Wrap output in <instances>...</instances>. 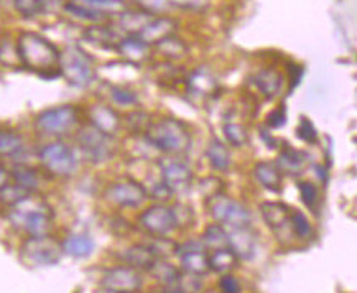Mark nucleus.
Here are the masks:
<instances>
[{"mask_svg": "<svg viewBox=\"0 0 357 293\" xmlns=\"http://www.w3.org/2000/svg\"><path fill=\"white\" fill-rule=\"evenodd\" d=\"M218 185H224V183L221 181V178L208 176L199 183V190H201V193L206 196V198L211 200V198H214V196L222 193V191L218 190V188H213V186H218Z\"/></svg>", "mask_w": 357, "mask_h": 293, "instance_id": "41", "label": "nucleus"}, {"mask_svg": "<svg viewBox=\"0 0 357 293\" xmlns=\"http://www.w3.org/2000/svg\"><path fill=\"white\" fill-rule=\"evenodd\" d=\"M222 134L226 137L227 144L236 146V149H241V146L249 144V132L242 123L226 122L222 126Z\"/></svg>", "mask_w": 357, "mask_h": 293, "instance_id": "30", "label": "nucleus"}, {"mask_svg": "<svg viewBox=\"0 0 357 293\" xmlns=\"http://www.w3.org/2000/svg\"><path fill=\"white\" fill-rule=\"evenodd\" d=\"M59 75L65 76L75 88H86L94 80L91 58L79 48H70L63 57H59Z\"/></svg>", "mask_w": 357, "mask_h": 293, "instance_id": "9", "label": "nucleus"}, {"mask_svg": "<svg viewBox=\"0 0 357 293\" xmlns=\"http://www.w3.org/2000/svg\"><path fill=\"white\" fill-rule=\"evenodd\" d=\"M10 175H12V181L20 188H24V190L29 191V193H35V191L40 188L41 175L36 168L30 167V165H25V163L15 165V167L10 170Z\"/></svg>", "mask_w": 357, "mask_h": 293, "instance_id": "24", "label": "nucleus"}, {"mask_svg": "<svg viewBox=\"0 0 357 293\" xmlns=\"http://www.w3.org/2000/svg\"><path fill=\"white\" fill-rule=\"evenodd\" d=\"M158 172L162 185L172 195H181L193 185V170L180 157H167L158 160Z\"/></svg>", "mask_w": 357, "mask_h": 293, "instance_id": "10", "label": "nucleus"}, {"mask_svg": "<svg viewBox=\"0 0 357 293\" xmlns=\"http://www.w3.org/2000/svg\"><path fill=\"white\" fill-rule=\"evenodd\" d=\"M100 285L107 293H137L144 285V280L137 269L119 265L104 272Z\"/></svg>", "mask_w": 357, "mask_h": 293, "instance_id": "13", "label": "nucleus"}, {"mask_svg": "<svg viewBox=\"0 0 357 293\" xmlns=\"http://www.w3.org/2000/svg\"><path fill=\"white\" fill-rule=\"evenodd\" d=\"M76 144L82 157L91 163L107 162L114 155V137L104 134L99 129L86 123L76 132Z\"/></svg>", "mask_w": 357, "mask_h": 293, "instance_id": "6", "label": "nucleus"}, {"mask_svg": "<svg viewBox=\"0 0 357 293\" xmlns=\"http://www.w3.org/2000/svg\"><path fill=\"white\" fill-rule=\"evenodd\" d=\"M252 175H254L255 181L265 190L272 191V193H278L283 186V175L277 168L275 162H257L252 168Z\"/></svg>", "mask_w": 357, "mask_h": 293, "instance_id": "19", "label": "nucleus"}, {"mask_svg": "<svg viewBox=\"0 0 357 293\" xmlns=\"http://www.w3.org/2000/svg\"><path fill=\"white\" fill-rule=\"evenodd\" d=\"M121 257L123 264L137 270H150L155 264V260L158 259L149 244L130 246L129 249L123 250Z\"/></svg>", "mask_w": 357, "mask_h": 293, "instance_id": "20", "label": "nucleus"}, {"mask_svg": "<svg viewBox=\"0 0 357 293\" xmlns=\"http://www.w3.org/2000/svg\"><path fill=\"white\" fill-rule=\"evenodd\" d=\"M219 290H221V293H242V285L236 276L224 273L221 280H219Z\"/></svg>", "mask_w": 357, "mask_h": 293, "instance_id": "42", "label": "nucleus"}, {"mask_svg": "<svg viewBox=\"0 0 357 293\" xmlns=\"http://www.w3.org/2000/svg\"><path fill=\"white\" fill-rule=\"evenodd\" d=\"M296 134H298L301 140L308 142V144H314V142L318 140L317 129H314V126L311 123L310 119L306 117H300L298 127H296Z\"/></svg>", "mask_w": 357, "mask_h": 293, "instance_id": "40", "label": "nucleus"}, {"mask_svg": "<svg viewBox=\"0 0 357 293\" xmlns=\"http://www.w3.org/2000/svg\"><path fill=\"white\" fill-rule=\"evenodd\" d=\"M206 158L214 172H226L232 165V155L227 144L213 137L206 146Z\"/></svg>", "mask_w": 357, "mask_h": 293, "instance_id": "21", "label": "nucleus"}, {"mask_svg": "<svg viewBox=\"0 0 357 293\" xmlns=\"http://www.w3.org/2000/svg\"><path fill=\"white\" fill-rule=\"evenodd\" d=\"M298 191H300V198L303 203L308 206L310 209L317 211L318 203H319V191L318 188L313 185L311 181H298Z\"/></svg>", "mask_w": 357, "mask_h": 293, "instance_id": "36", "label": "nucleus"}, {"mask_svg": "<svg viewBox=\"0 0 357 293\" xmlns=\"http://www.w3.org/2000/svg\"><path fill=\"white\" fill-rule=\"evenodd\" d=\"M25 152V139L10 129H0V158H17Z\"/></svg>", "mask_w": 357, "mask_h": 293, "instance_id": "25", "label": "nucleus"}, {"mask_svg": "<svg viewBox=\"0 0 357 293\" xmlns=\"http://www.w3.org/2000/svg\"><path fill=\"white\" fill-rule=\"evenodd\" d=\"M190 88L195 91L196 94L199 96H206V94H211L214 89H216V81L213 80L208 73L198 71L191 76L190 80Z\"/></svg>", "mask_w": 357, "mask_h": 293, "instance_id": "32", "label": "nucleus"}, {"mask_svg": "<svg viewBox=\"0 0 357 293\" xmlns=\"http://www.w3.org/2000/svg\"><path fill=\"white\" fill-rule=\"evenodd\" d=\"M168 2L175 3L178 7H186V8H198L203 7L208 0H168Z\"/></svg>", "mask_w": 357, "mask_h": 293, "instance_id": "46", "label": "nucleus"}, {"mask_svg": "<svg viewBox=\"0 0 357 293\" xmlns=\"http://www.w3.org/2000/svg\"><path fill=\"white\" fill-rule=\"evenodd\" d=\"M111 98L117 106H123V107H132L139 103V96H137L135 91L123 88V86H112Z\"/></svg>", "mask_w": 357, "mask_h": 293, "instance_id": "34", "label": "nucleus"}, {"mask_svg": "<svg viewBox=\"0 0 357 293\" xmlns=\"http://www.w3.org/2000/svg\"><path fill=\"white\" fill-rule=\"evenodd\" d=\"M260 213L267 226L275 232L278 239H287L288 234H293L291 231V208L280 201H265L260 206Z\"/></svg>", "mask_w": 357, "mask_h": 293, "instance_id": "15", "label": "nucleus"}, {"mask_svg": "<svg viewBox=\"0 0 357 293\" xmlns=\"http://www.w3.org/2000/svg\"><path fill=\"white\" fill-rule=\"evenodd\" d=\"M149 246L152 247L155 255L160 259H165V257H168V255L176 254V249H178L176 242L168 239V237H165V236H157V239H153Z\"/></svg>", "mask_w": 357, "mask_h": 293, "instance_id": "38", "label": "nucleus"}, {"mask_svg": "<svg viewBox=\"0 0 357 293\" xmlns=\"http://www.w3.org/2000/svg\"><path fill=\"white\" fill-rule=\"evenodd\" d=\"M20 255L26 264L35 265V267H48V265H54L61 260L63 247L48 234L30 236L22 244Z\"/></svg>", "mask_w": 357, "mask_h": 293, "instance_id": "7", "label": "nucleus"}, {"mask_svg": "<svg viewBox=\"0 0 357 293\" xmlns=\"http://www.w3.org/2000/svg\"><path fill=\"white\" fill-rule=\"evenodd\" d=\"M13 6L24 17H36L45 10L47 0H13Z\"/></svg>", "mask_w": 357, "mask_h": 293, "instance_id": "37", "label": "nucleus"}, {"mask_svg": "<svg viewBox=\"0 0 357 293\" xmlns=\"http://www.w3.org/2000/svg\"><path fill=\"white\" fill-rule=\"evenodd\" d=\"M10 181H12L10 170H7V168L0 163V190H2V188H6Z\"/></svg>", "mask_w": 357, "mask_h": 293, "instance_id": "47", "label": "nucleus"}, {"mask_svg": "<svg viewBox=\"0 0 357 293\" xmlns=\"http://www.w3.org/2000/svg\"><path fill=\"white\" fill-rule=\"evenodd\" d=\"M17 52L20 63L31 71L41 76H47L48 71H59V52L56 47L38 33H22L17 41Z\"/></svg>", "mask_w": 357, "mask_h": 293, "instance_id": "3", "label": "nucleus"}, {"mask_svg": "<svg viewBox=\"0 0 357 293\" xmlns=\"http://www.w3.org/2000/svg\"><path fill=\"white\" fill-rule=\"evenodd\" d=\"M290 224H291L293 234H295L296 237H300V239H308V237L311 236V232H313L308 218H306L301 211H298V209H295V211L291 209Z\"/></svg>", "mask_w": 357, "mask_h": 293, "instance_id": "33", "label": "nucleus"}, {"mask_svg": "<svg viewBox=\"0 0 357 293\" xmlns=\"http://www.w3.org/2000/svg\"><path fill=\"white\" fill-rule=\"evenodd\" d=\"M146 48H149V45L144 43L139 36L126 38L119 43V52H121L126 58H129L130 61H135V63L140 61V59L145 57Z\"/></svg>", "mask_w": 357, "mask_h": 293, "instance_id": "31", "label": "nucleus"}, {"mask_svg": "<svg viewBox=\"0 0 357 293\" xmlns=\"http://www.w3.org/2000/svg\"><path fill=\"white\" fill-rule=\"evenodd\" d=\"M81 122L79 109L73 104L48 107L35 117L33 127L43 137H63L76 130Z\"/></svg>", "mask_w": 357, "mask_h": 293, "instance_id": "5", "label": "nucleus"}, {"mask_svg": "<svg viewBox=\"0 0 357 293\" xmlns=\"http://www.w3.org/2000/svg\"><path fill=\"white\" fill-rule=\"evenodd\" d=\"M38 162L45 173L54 178H70L77 172L79 158L66 142L52 140L38 149Z\"/></svg>", "mask_w": 357, "mask_h": 293, "instance_id": "4", "label": "nucleus"}, {"mask_svg": "<svg viewBox=\"0 0 357 293\" xmlns=\"http://www.w3.org/2000/svg\"><path fill=\"white\" fill-rule=\"evenodd\" d=\"M7 218L18 231H24L29 236H45L52 231L53 209L47 201L31 193L18 203L8 206Z\"/></svg>", "mask_w": 357, "mask_h": 293, "instance_id": "2", "label": "nucleus"}, {"mask_svg": "<svg viewBox=\"0 0 357 293\" xmlns=\"http://www.w3.org/2000/svg\"><path fill=\"white\" fill-rule=\"evenodd\" d=\"M144 137L150 146L172 157H181L190 152L193 145L191 129L175 117H162L158 121H152L144 132Z\"/></svg>", "mask_w": 357, "mask_h": 293, "instance_id": "1", "label": "nucleus"}, {"mask_svg": "<svg viewBox=\"0 0 357 293\" xmlns=\"http://www.w3.org/2000/svg\"><path fill=\"white\" fill-rule=\"evenodd\" d=\"M88 36L96 43H104V45H111L114 40V35L111 33V30L104 29V27H93L89 29Z\"/></svg>", "mask_w": 357, "mask_h": 293, "instance_id": "43", "label": "nucleus"}, {"mask_svg": "<svg viewBox=\"0 0 357 293\" xmlns=\"http://www.w3.org/2000/svg\"><path fill=\"white\" fill-rule=\"evenodd\" d=\"M254 84L265 98L272 99L280 93L282 76L273 70H262L254 76Z\"/></svg>", "mask_w": 357, "mask_h": 293, "instance_id": "26", "label": "nucleus"}, {"mask_svg": "<svg viewBox=\"0 0 357 293\" xmlns=\"http://www.w3.org/2000/svg\"><path fill=\"white\" fill-rule=\"evenodd\" d=\"M149 196L146 188L132 178H121L109 183L104 190V200L117 208H137Z\"/></svg>", "mask_w": 357, "mask_h": 293, "instance_id": "11", "label": "nucleus"}, {"mask_svg": "<svg viewBox=\"0 0 357 293\" xmlns=\"http://www.w3.org/2000/svg\"><path fill=\"white\" fill-rule=\"evenodd\" d=\"M173 29H175V22H173L172 18H155V20H150L149 24L140 30L139 38L146 45L158 43V41L170 36Z\"/></svg>", "mask_w": 357, "mask_h": 293, "instance_id": "22", "label": "nucleus"}, {"mask_svg": "<svg viewBox=\"0 0 357 293\" xmlns=\"http://www.w3.org/2000/svg\"><path fill=\"white\" fill-rule=\"evenodd\" d=\"M152 276L157 278L158 282L165 283V285H172V283H178L180 280V272H178L176 267H173L172 264H168L167 260L163 259H157L155 260V264L152 265V269L149 270Z\"/></svg>", "mask_w": 357, "mask_h": 293, "instance_id": "29", "label": "nucleus"}, {"mask_svg": "<svg viewBox=\"0 0 357 293\" xmlns=\"http://www.w3.org/2000/svg\"><path fill=\"white\" fill-rule=\"evenodd\" d=\"M306 163H308L306 155L303 152H300V150L291 149V146L282 149L275 160L277 168L280 170L282 175L287 176H300L301 173L305 172Z\"/></svg>", "mask_w": 357, "mask_h": 293, "instance_id": "18", "label": "nucleus"}, {"mask_svg": "<svg viewBox=\"0 0 357 293\" xmlns=\"http://www.w3.org/2000/svg\"><path fill=\"white\" fill-rule=\"evenodd\" d=\"M201 242L206 249H224L227 247V232L226 227H222L221 224H211V226L206 227L203 237H201Z\"/></svg>", "mask_w": 357, "mask_h": 293, "instance_id": "28", "label": "nucleus"}, {"mask_svg": "<svg viewBox=\"0 0 357 293\" xmlns=\"http://www.w3.org/2000/svg\"><path fill=\"white\" fill-rule=\"evenodd\" d=\"M26 195H31V193H29V191L24 190V188H20L13 181H10L6 188H2V190H0V201H2L3 204L12 206V204L18 203L20 200H24Z\"/></svg>", "mask_w": 357, "mask_h": 293, "instance_id": "39", "label": "nucleus"}, {"mask_svg": "<svg viewBox=\"0 0 357 293\" xmlns=\"http://www.w3.org/2000/svg\"><path fill=\"white\" fill-rule=\"evenodd\" d=\"M170 293H183V292H170Z\"/></svg>", "mask_w": 357, "mask_h": 293, "instance_id": "48", "label": "nucleus"}, {"mask_svg": "<svg viewBox=\"0 0 357 293\" xmlns=\"http://www.w3.org/2000/svg\"><path fill=\"white\" fill-rule=\"evenodd\" d=\"M227 232V247L236 254L237 259L249 260L254 257L257 249V236L252 231L250 226L226 229Z\"/></svg>", "mask_w": 357, "mask_h": 293, "instance_id": "16", "label": "nucleus"}, {"mask_svg": "<svg viewBox=\"0 0 357 293\" xmlns=\"http://www.w3.org/2000/svg\"><path fill=\"white\" fill-rule=\"evenodd\" d=\"M63 254L71 255V257L82 259L89 257L94 253V241L88 234H70L63 241Z\"/></svg>", "mask_w": 357, "mask_h": 293, "instance_id": "23", "label": "nucleus"}, {"mask_svg": "<svg viewBox=\"0 0 357 293\" xmlns=\"http://www.w3.org/2000/svg\"><path fill=\"white\" fill-rule=\"evenodd\" d=\"M173 211H175L178 226H188L190 223H193V209L188 208L185 204H176L172 206Z\"/></svg>", "mask_w": 357, "mask_h": 293, "instance_id": "44", "label": "nucleus"}, {"mask_svg": "<svg viewBox=\"0 0 357 293\" xmlns=\"http://www.w3.org/2000/svg\"><path fill=\"white\" fill-rule=\"evenodd\" d=\"M239 259L236 257V254L232 253L229 247H224V249L213 250V254H209V269L213 272L218 273H231L232 269H236Z\"/></svg>", "mask_w": 357, "mask_h": 293, "instance_id": "27", "label": "nucleus"}, {"mask_svg": "<svg viewBox=\"0 0 357 293\" xmlns=\"http://www.w3.org/2000/svg\"><path fill=\"white\" fill-rule=\"evenodd\" d=\"M139 223L146 232L153 236H167L180 227L172 206L163 203L152 204L144 209L139 216Z\"/></svg>", "mask_w": 357, "mask_h": 293, "instance_id": "12", "label": "nucleus"}, {"mask_svg": "<svg viewBox=\"0 0 357 293\" xmlns=\"http://www.w3.org/2000/svg\"><path fill=\"white\" fill-rule=\"evenodd\" d=\"M285 121H287V116H285V109L283 107L273 109V111L267 116V126L273 127V129H278V127L285 126Z\"/></svg>", "mask_w": 357, "mask_h": 293, "instance_id": "45", "label": "nucleus"}, {"mask_svg": "<svg viewBox=\"0 0 357 293\" xmlns=\"http://www.w3.org/2000/svg\"><path fill=\"white\" fill-rule=\"evenodd\" d=\"M209 211L214 221L226 229L250 226L252 216L245 204L224 193L209 200Z\"/></svg>", "mask_w": 357, "mask_h": 293, "instance_id": "8", "label": "nucleus"}, {"mask_svg": "<svg viewBox=\"0 0 357 293\" xmlns=\"http://www.w3.org/2000/svg\"><path fill=\"white\" fill-rule=\"evenodd\" d=\"M176 254L180 255L181 269L188 276L204 277L211 272L209 269V254L201 241H188L183 246H178Z\"/></svg>", "mask_w": 357, "mask_h": 293, "instance_id": "14", "label": "nucleus"}, {"mask_svg": "<svg viewBox=\"0 0 357 293\" xmlns=\"http://www.w3.org/2000/svg\"><path fill=\"white\" fill-rule=\"evenodd\" d=\"M88 119V123L111 137L116 135L123 127L121 114L111 106H106V104H94V106H91Z\"/></svg>", "mask_w": 357, "mask_h": 293, "instance_id": "17", "label": "nucleus"}, {"mask_svg": "<svg viewBox=\"0 0 357 293\" xmlns=\"http://www.w3.org/2000/svg\"><path fill=\"white\" fill-rule=\"evenodd\" d=\"M150 122L152 121H150L149 114L140 112V111H134L126 117V121H122V123H126L127 129H129L132 134H142V135H144L146 127L150 126Z\"/></svg>", "mask_w": 357, "mask_h": 293, "instance_id": "35", "label": "nucleus"}]
</instances>
